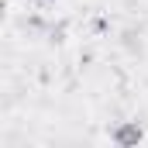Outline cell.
Here are the masks:
<instances>
[{
  "label": "cell",
  "mask_w": 148,
  "mask_h": 148,
  "mask_svg": "<svg viewBox=\"0 0 148 148\" xmlns=\"http://www.w3.org/2000/svg\"><path fill=\"white\" fill-rule=\"evenodd\" d=\"M35 3H41V7H48V3H55V0H35Z\"/></svg>",
  "instance_id": "2"
},
{
  "label": "cell",
  "mask_w": 148,
  "mask_h": 148,
  "mask_svg": "<svg viewBox=\"0 0 148 148\" xmlns=\"http://www.w3.org/2000/svg\"><path fill=\"white\" fill-rule=\"evenodd\" d=\"M110 141L117 148H134V145L145 141V127H141L138 121H121V124L110 131Z\"/></svg>",
  "instance_id": "1"
}]
</instances>
